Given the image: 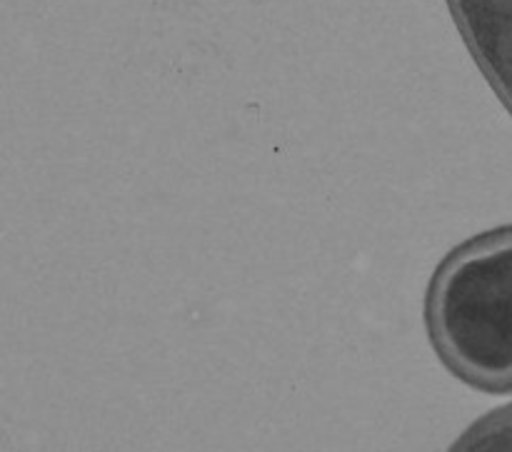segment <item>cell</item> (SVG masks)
<instances>
[{
  "label": "cell",
  "instance_id": "6da1fadb",
  "mask_svg": "<svg viewBox=\"0 0 512 452\" xmlns=\"http://www.w3.org/2000/svg\"><path fill=\"white\" fill-rule=\"evenodd\" d=\"M435 353L463 383L512 393V225L455 248L425 298Z\"/></svg>",
  "mask_w": 512,
  "mask_h": 452
},
{
  "label": "cell",
  "instance_id": "7a4b0ae2",
  "mask_svg": "<svg viewBox=\"0 0 512 452\" xmlns=\"http://www.w3.org/2000/svg\"><path fill=\"white\" fill-rule=\"evenodd\" d=\"M448 452H512V405L470 425Z\"/></svg>",
  "mask_w": 512,
  "mask_h": 452
}]
</instances>
